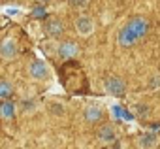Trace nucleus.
<instances>
[{"label": "nucleus", "instance_id": "17", "mask_svg": "<svg viewBox=\"0 0 160 149\" xmlns=\"http://www.w3.org/2000/svg\"><path fill=\"white\" fill-rule=\"evenodd\" d=\"M158 87H160V76L156 74V76H152L151 81H149V89H158Z\"/></svg>", "mask_w": 160, "mask_h": 149}, {"label": "nucleus", "instance_id": "8", "mask_svg": "<svg viewBox=\"0 0 160 149\" xmlns=\"http://www.w3.org/2000/svg\"><path fill=\"white\" fill-rule=\"evenodd\" d=\"M77 53H79V47H77V44H73V42H62V44L58 45V55H60V59H73Z\"/></svg>", "mask_w": 160, "mask_h": 149}, {"label": "nucleus", "instance_id": "6", "mask_svg": "<svg viewBox=\"0 0 160 149\" xmlns=\"http://www.w3.org/2000/svg\"><path fill=\"white\" fill-rule=\"evenodd\" d=\"M98 140L102 141V143H113L115 140H117V130H115V126L113 125H102L100 126V130H98Z\"/></svg>", "mask_w": 160, "mask_h": 149}, {"label": "nucleus", "instance_id": "13", "mask_svg": "<svg viewBox=\"0 0 160 149\" xmlns=\"http://www.w3.org/2000/svg\"><path fill=\"white\" fill-rule=\"evenodd\" d=\"M12 93V85L8 81H0V98L2 96H8Z\"/></svg>", "mask_w": 160, "mask_h": 149}, {"label": "nucleus", "instance_id": "18", "mask_svg": "<svg viewBox=\"0 0 160 149\" xmlns=\"http://www.w3.org/2000/svg\"><path fill=\"white\" fill-rule=\"evenodd\" d=\"M49 110H51L53 113H62V110H64V108H62L58 102H51V104H49Z\"/></svg>", "mask_w": 160, "mask_h": 149}, {"label": "nucleus", "instance_id": "3", "mask_svg": "<svg viewBox=\"0 0 160 149\" xmlns=\"http://www.w3.org/2000/svg\"><path fill=\"white\" fill-rule=\"evenodd\" d=\"M126 27H128V28L136 34V38L139 40V38H143V36L147 34V30H149V21L143 19V17H134V19L128 21Z\"/></svg>", "mask_w": 160, "mask_h": 149}, {"label": "nucleus", "instance_id": "2", "mask_svg": "<svg viewBox=\"0 0 160 149\" xmlns=\"http://www.w3.org/2000/svg\"><path fill=\"white\" fill-rule=\"evenodd\" d=\"M73 27L79 36H91L94 32V19L89 15H79L73 23Z\"/></svg>", "mask_w": 160, "mask_h": 149}, {"label": "nucleus", "instance_id": "5", "mask_svg": "<svg viewBox=\"0 0 160 149\" xmlns=\"http://www.w3.org/2000/svg\"><path fill=\"white\" fill-rule=\"evenodd\" d=\"M17 55V45L12 38H6L2 44H0V57L4 60H12L13 57Z\"/></svg>", "mask_w": 160, "mask_h": 149}, {"label": "nucleus", "instance_id": "19", "mask_svg": "<svg viewBox=\"0 0 160 149\" xmlns=\"http://www.w3.org/2000/svg\"><path fill=\"white\" fill-rule=\"evenodd\" d=\"M32 15H34V17H43L45 12H43V8H36V10L32 12Z\"/></svg>", "mask_w": 160, "mask_h": 149}, {"label": "nucleus", "instance_id": "4", "mask_svg": "<svg viewBox=\"0 0 160 149\" xmlns=\"http://www.w3.org/2000/svg\"><path fill=\"white\" fill-rule=\"evenodd\" d=\"M104 87L113 96H122L124 91H126V85H124V81L121 78H109V80H106V85Z\"/></svg>", "mask_w": 160, "mask_h": 149}, {"label": "nucleus", "instance_id": "9", "mask_svg": "<svg viewBox=\"0 0 160 149\" xmlns=\"http://www.w3.org/2000/svg\"><path fill=\"white\" fill-rule=\"evenodd\" d=\"M156 143H158V138H156V134H152V132H145V134H141V136L138 138V145H139L141 149H152Z\"/></svg>", "mask_w": 160, "mask_h": 149}, {"label": "nucleus", "instance_id": "21", "mask_svg": "<svg viewBox=\"0 0 160 149\" xmlns=\"http://www.w3.org/2000/svg\"><path fill=\"white\" fill-rule=\"evenodd\" d=\"M40 2H47V0H40Z\"/></svg>", "mask_w": 160, "mask_h": 149}, {"label": "nucleus", "instance_id": "7", "mask_svg": "<svg viewBox=\"0 0 160 149\" xmlns=\"http://www.w3.org/2000/svg\"><path fill=\"white\" fill-rule=\"evenodd\" d=\"M117 42H119V45H122V47H130V45H134V44L138 42V38H136V34H134L128 27H122V28L119 30Z\"/></svg>", "mask_w": 160, "mask_h": 149}, {"label": "nucleus", "instance_id": "15", "mask_svg": "<svg viewBox=\"0 0 160 149\" xmlns=\"http://www.w3.org/2000/svg\"><path fill=\"white\" fill-rule=\"evenodd\" d=\"M134 111L139 115V117H145L149 113V108L147 106H141V104H134Z\"/></svg>", "mask_w": 160, "mask_h": 149}, {"label": "nucleus", "instance_id": "1", "mask_svg": "<svg viewBox=\"0 0 160 149\" xmlns=\"http://www.w3.org/2000/svg\"><path fill=\"white\" fill-rule=\"evenodd\" d=\"M28 74H30V78L32 80H38V81H43V80H47L49 78V66L43 62V60H40V59H36V60H32L30 64H28Z\"/></svg>", "mask_w": 160, "mask_h": 149}, {"label": "nucleus", "instance_id": "20", "mask_svg": "<svg viewBox=\"0 0 160 149\" xmlns=\"http://www.w3.org/2000/svg\"><path fill=\"white\" fill-rule=\"evenodd\" d=\"M6 13H8V15H17L19 10H17V8H6Z\"/></svg>", "mask_w": 160, "mask_h": 149}, {"label": "nucleus", "instance_id": "11", "mask_svg": "<svg viewBox=\"0 0 160 149\" xmlns=\"http://www.w3.org/2000/svg\"><path fill=\"white\" fill-rule=\"evenodd\" d=\"M45 28H47V32H49L51 36H60V34L64 32V25H62L58 19H49L47 25H45Z\"/></svg>", "mask_w": 160, "mask_h": 149}, {"label": "nucleus", "instance_id": "14", "mask_svg": "<svg viewBox=\"0 0 160 149\" xmlns=\"http://www.w3.org/2000/svg\"><path fill=\"white\" fill-rule=\"evenodd\" d=\"M21 110H23V111H32V110H36L34 100H23V102H21Z\"/></svg>", "mask_w": 160, "mask_h": 149}, {"label": "nucleus", "instance_id": "12", "mask_svg": "<svg viewBox=\"0 0 160 149\" xmlns=\"http://www.w3.org/2000/svg\"><path fill=\"white\" fill-rule=\"evenodd\" d=\"M0 115H2L4 119H12L15 115V106L12 102H4L0 104Z\"/></svg>", "mask_w": 160, "mask_h": 149}, {"label": "nucleus", "instance_id": "16", "mask_svg": "<svg viewBox=\"0 0 160 149\" xmlns=\"http://www.w3.org/2000/svg\"><path fill=\"white\" fill-rule=\"evenodd\" d=\"M70 4L73 8H77V10H83V8L89 6V0H70Z\"/></svg>", "mask_w": 160, "mask_h": 149}, {"label": "nucleus", "instance_id": "10", "mask_svg": "<svg viewBox=\"0 0 160 149\" xmlns=\"http://www.w3.org/2000/svg\"><path fill=\"white\" fill-rule=\"evenodd\" d=\"M85 119H87L89 123L100 121V119H102V108H100V106H87V110H85Z\"/></svg>", "mask_w": 160, "mask_h": 149}]
</instances>
